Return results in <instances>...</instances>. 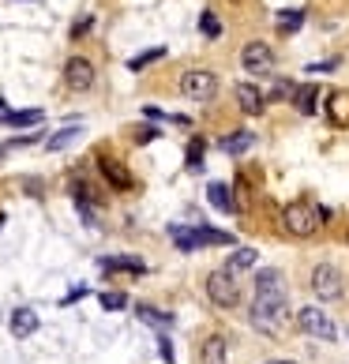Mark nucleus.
Masks as SVG:
<instances>
[{
  "mask_svg": "<svg viewBox=\"0 0 349 364\" xmlns=\"http://www.w3.org/2000/svg\"><path fill=\"white\" fill-rule=\"evenodd\" d=\"M312 289H316L319 301H338L342 289H345L342 271H338V267H331V263H319L312 271Z\"/></svg>",
  "mask_w": 349,
  "mask_h": 364,
  "instance_id": "nucleus-6",
  "label": "nucleus"
},
{
  "mask_svg": "<svg viewBox=\"0 0 349 364\" xmlns=\"http://www.w3.org/2000/svg\"><path fill=\"white\" fill-rule=\"evenodd\" d=\"M252 143H256V136H252V132H237V136H225L218 146H222L225 154H245Z\"/></svg>",
  "mask_w": 349,
  "mask_h": 364,
  "instance_id": "nucleus-19",
  "label": "nucleus"
},
{
  "mask_svg": "<svg viewBox=\"0 0 349 364\" xmlns=\"http://www.w3.org/2000/svg\"><path fill=\"white\" fill-rule=\"evenodd\" d=\"M64 83H68V90H90L94 87V64L87 57H72L68 64H64Z\"/></svg>",
  "mask_w": 349,
  "mask_h": 364,
  "instance_id": "nucleus-8",
  "label": "nucleus"
},
{
  "mask_svg": "<svg viewBox=\"0 0 349 364\" xmlns=\"http://www.w3.org/2000/svg\"><path fill=\"white\" fill-rule=\"evenodd\" d=\"M240 68L248 75H271L274 72V53L267 42H248L240 49Z\"/></svg>",
  "mask_w": 349,
  "mask_h": 364,
  "instance_id": "nucleus-5",
  "label": "nucleus"
},
{
  "mask_svg": "<svg viewBox=\"0 0 349 364\" xmlns=\"http://www.w3.org/2000/svg\"><path fill=\"white\" fill-rule=\"evenodd\" d=\"M143 113H146V117H151V120H162V117H166L162 109H154V105H146V109H143Z\"/></svg>",
  "mask_w": 349,
  "mask_h": 364,
  "instance_id": "nucleus-30",
  "label": "nucleus"
},
{
  "mask_svg": "<svg viewBox=\"0 0 349 364\" xmlns=\"http://www.w3.org/2000/svg\"><path fill=\"white\" fill-rule=\"evenodd\" d=\"M192 233H195V245L199 248H207V245H237V237L233 233H222V229H207V225H195L192 229Z\"/></svg>",
  "mask_w": 349,
  "mask_h": 364,
  "instance_id": "nucleus-15",
  "label": "nucleus"
},
{
  "mask_svg": "<svg viewBox=\"0 0 349 364\" xmlns=\"http://www.w3.org/2000/svg\"><path fill=\"white\" fill-rule=\"evenodd\" d=\"M136 316L146 323V327H158V331H169L173 327V316L169 312H158V308H151V304H139Z\"/></svg>",
  "mask_w": 349,
  "mask_h": 364,
  "instance_id": "nucleus-16",
  "label": "nucleus"
},
{
  "mask_svg": "<svg viewBox=\"0 0 349 364\" xmlns=\"http://www.w3.org/2000/svg\"><path fill=\"white\" fill-rule=\"evenodd\" d=\"M297 323H301V331H304V334H312V338L334 342V323H331V316L323 312V308H301Z\"/></svg>",
  "mask_w": 349,
  "mask_h": 364,
  "instance_id": "nucleus-7",
  "label": "nucleus"
},
{
  "mask_svg": "<svg viewBox=\"0 0 349 364\" xmlns=\"http://www.w3.org/2000/svg\"><path fill=\"white\" fill-rule=\"evenodd\" d=\"M162 57H166V49H162V46H158V49H146V53H139V57H131V60H128V68H131V72H143L146 64H154V60H162Z\"/></svg>",
  "mask_w": 349,
  "mask_h": 364,
  "instance_id": "nucleus-21",
  "label": "nucleus"
},
{
  "mask_svg": "<svg viewBox=\"0 0 349 364\" xmlns=\"http://www.w3.org/2000/svg\"><path fill=\"white\" fill-rule=\"evenodd\" d=\"M271 364H293V360H271Z\"/></svg>",
  "mask_w": 349,
  "mask_h": 364,
  "instance_id": "nucleus-31",
  "label": "nucleus"
},
{
  "mask_svg": "<svg viewBox=\"0 0 349 364\" xmlns=\"http://www.w3.org/2000/svg\"><path fill=\"white\" fill-rule=\"evenodd\" d=\"M0 113H8V109H4V102H0Z\"/></svg>",
  "mask_w": 349,
  "mask_h": 364,
  "instance_id": "nucleus-33",
  "label": "nucleus"
},
{
  "mask_svg": "<svg viewBox=\"0 0 349 364\" xmlns=\"http://www.w3.org/2000/svg\"><path fill=\"white\" fill-rule=\"evenodd\" d=\"M301 19H304V11H289V16H281L278 23H281V26H289V31H297Z\"/></svg>",
  "mask_w": 349,
  "mask_h": 364,
  "instance_id": "nucleus-27",
  "label": "nucleus"
},
{
  "mask_svg": "<svg viewBox=\"0 0 349 364\" xmlns=\"http://www.w3.org/2000/svg\"><path fill=\"white\" fill-rule=\"evenodd\" d=\"M207 199H210V207H214V210H222V214H230V210L237 207L233 188H230V184H222V181H214V184L207 188Z\"/></svg>",
  "mask_w": 349,
  "mask_h": 364,
  "instance_id": "nucleus-13",
  "label": "nucleus"
},
{
  "mask_svg": "<svg viewBox=\"0 0 349 364\" xmlns=\"http://www.w3.org/2000/svg\"><path fill=\"white\" fill-rule=\"evenodd\" d=\"M181 94L192 102H210L218 94V75L207 72V68H192L181 75Z\"/></svg>",
  "mask_w": 349,
  "mask_h": 364,
  "instance_id": "nucleus-3",
  "label": "nucleus"
},
{
  "mask_svg": "<svg viewBox=\"0 0 349 364\" xmlns=\"http://www.w3.org/2000/svg\"><path fill=\"white\" fill-rule=\"evenodd\" d=\"M79 132H83V128H79V124H68V128H60L57 132V136H49V151H64V146H68L72 139H79Z\"/></svg>",
  "mask_w": 349,
  "mask_h": 364,
  "instance_id": "nucleus-20",
  "label": "nucleus"
},
{
  "mask_svg": "<svg viewBox=\"0 0 349 364\" xmlns=\"http://www.w3.org/2000/svg\"><path fill=\"white\" fill-rule=\"evenodd\" d=\"M237 98H240V109H245L248 117H256V113H263V94L252 87V83H237Z\"/></svg>",
  "mask_w": 349,
  "mask_h": 364,
  "instance_id": "nucleus-14",
  "label": "nucleus"
},
{
  "mask_svg": "<svg viewBox=\"0 0 349 364\" xmlns=\"http://www.w3.org/2000/svg\"><path fill=\"white\" fill-rule=\"evenodd\" d=\"M225 357H230V342H225L222 334H210L203 342V349H199V360L203 364H225Z\"/></svg>",
  "mask_w": 349,
  "mask_h": 364,
  "instance_id": "nucleus-11",
  "label": "nucleus"
},
{
  "mask_svg": "<svg viewBox=\"0 0 349 364\" xmlns=\"http://www.w3.org/2000/svg\"><path fill=\"white\" fill-rule=\"evenodd\" d=\"M102 308H105V312H120V308H128V296L109 289V293H102Z\"/></svg>",
  "mask_w": 349,
  "mask_h": 364,
  "instance_id": "nucleus-24",
  "label": "nucleus"
},
{
  "mask_svg": "<svg viewBox=\"0 0 349 364\" xmlns=\"http://www.w3.org/2000/svg\"><path fill=\"white\" fill-rule=\"evenodd\" d=\"M188 169H203V143L188 146Z\"/></svg>",
  "mask_w": 349,
  "mask_h": 364,
  "instance_id": "nucleus-25",
  "label": "nucleus"
},
{
  "mask_svg": "<svg viewBox=\"0 0 349 364\" xmlns=\"http://www.w3.org/2000/svg\"><path fill=\"white\" fill-rule=\"evenodd\" d=\"M98 169H102V177L109 181V188H117V192H131V173L120 166L117 158L102 154V158H98Z\"/></svg>",
  "mask_w": 349,
  "mask_h": 364,
  "instance_id": "nucleus-9",
  "label": "nucleus"
},
{
  "mask_svg": "<svg viewBox=\"0 0 349 364\" xmlns=\"http://www.w3.org/2000/svg\"><path fill=\"white\" fill-rule=\"evenodd\" d=\"M158 136V128H146V132H139V143H151Z\"/></svg>",
  "mask_w": 349,
  "mask_h": 364,
  "instance_id": "nucleus-29",
  "label": "nucleus"
},
{
  "mask_svg": "<svg viewBox=\"0 0 349 364\" xmlns=\"http://www.w3.org/2000/svg\"><path fill=\"white\" fill-rule=\"evenodd\" d=\"M316 98H319L316 87H301V90H297V109H301L304 117H312V113H316Z\"/></svg>",
  "mask_w": 349,
  "mask_h": 364,
  "instance_id": "nucleus-22",
  "label": "nucleus"
},
{
  "mask_svg": "<svg viewBox=\"0 0 349 364\" xmlns=\"http://www.w3.org/2000/svg\"><path fill=\"white\" fill-rule=\"evenodd\" d=\"M8 128H26V124H42V109H23V113H0Z\"/></svg>",
  "mask_w": 349,
  "mask_h": 364,
  "instance_id": "nucleus-18",
  "label": "nucleus"
},
{
  "mask_svg": "<svg viewBox=\"0 0 349 364\" xmlns=\"http://www.w3.org/2000/svg\"><path fill=\"white\" fill-rule=\"evenodd\" d=\"M4 151H8V146H4V143H0V154H4Z\"/></svg>",
  "mask_w": 349,
  "mask_h": 364,
  "instance_id": "nucleus-32",
  "label": "nucleus"
},
{
  "mask_svg": "<svg viewBox=\"0 0 349 364\" xmlns=\"http://www.w3.org/2000/svg\"><path fill=\"white\" fill-rule=\"evenodd\" d=\"M34 331H38V312L34 308H16L11 312V334L16 338H31Z\"/></svg>",
  "mask_w": 349,
  "mask_h": 364,
  "instance_id": "nucleus-12",
  "label": "nucleus"
},
{
  "mask_svg": "<svg viewBox=\"0 0 349 364\" xmlns=\"http://www.w3.org/2000/svg\"><path fill=\"white\" fill-rule=\"evenodd\" d=\"M199 23H203V31H207L210 38H218V34H222V26H218V19H214L210 11H203V19H199Z\"/></svg>",
  "mask_w": 349,
  "mask_h": 364,
  "instance_id": "nucleus-26",
  "label": "nucleus"
},
{
  "mask_svg": "<svg viewBox=\"0 0 349 364\" xmlns=\"http://www.w3.org/2000/svg\"><path fill=\"white\" fill-rule=\"evenodd\" d=\"M102 267H105V271H131V274H143V263H139V259H128V255H124V259H102Z\"/></svg>",
  "mask_w": 349,
  "mask_h": 364,
  "instance_id": "nucleus-23",
  "label": "nucleus"
},
{
  "mask_svg": "<svg viewBox=\"0 0 349 364\" xmlns=\"http://www.w3.org/2000/svg\"><path fill=\"white\" fill-rule=\"evenodd\" d=\"M327 120H331L334 128H345L349 124V94L345 90L327 94Z\"/></svg>",
  "mask_w": 349,
  "mask_h": 364,
  "instance_id": "nucleus-10",
  "label": "nucleus"
},
{
  "mask_svg": "<svg viewBox=\"0 0 349 364\" xmlns=\"http://www.w3.org/2000/svg\"><path fill=\"white\" fill-rule=\"evenodd\" d=\"M334 68H338V60H323V64H312L308 72H334Z\"/></svg>",
  "mask_w": 349,
  "mask_h": 364,
  "instance_id": "nucleus-28",
  "label": "nucleus"
},
{
  "mask_svg": "<svg viewBox=\"0 0 349 364\" xmlns=\"http://www.w3.org/2000/svg\"><path fill=\"white\" fill-rule=\"evenodd\" d=\"M286 278H281V271H274V267H267V271L256 274V312H252V323H256L259 331L274 334L281 327V319H286Z\"/></svg>",
  "mask_w": 349,
  "mask_h": 364,
  "instance_id": "nucleus-1",
  "label": "nucleus"
},
{
  "mask_svg": "<svg viewBox=\"0 0 349 364\" xmlns=\"http://www.w3.org/2000/svg\"><path fill=\"white\" fill-rule=\"evenodd\" d=\"M256 259H259L256 248H237V252L230 255V267H225V271H230V274H240V271H248V267H256Z\"/></svg>",
  "mask_w": 349,
  "mask_h": 364,
  "instance_id": "nucleus-17",
  "label": "nucleus"
},
{
  "mask_svg": "<svg viewBox=\"0 0 349 364\" xmlns=\"http://www.w3.org/2000/svg\"><path fill=\"white\" fill-rule=\"evenodd\" d=\"M281 225H286L289 237H312L319 229V207H308V203H289L281 210Z\"/></svg>",
  "mask_w": 349,
  "mask_h": 364,
  "instance_id": "nucleus-2",
  "label": "nucleus"
},
{
  "mask_svg": "<svg viewBox=\"0 0 349 364\" xmlns=\"http://www.w3.org/2000/svg\"><path fill=\"white\" fill-rule=\"evenodd\" d=\"M207 296L214 308H237V301H240L237 278L230 271H210L207 274Z\"/></svg>",
  "mask_w": 349,
  "mask_h": 364,
  "instance_id": "nucleus-4",
  "label": "nucleus"
}]
</instances>
